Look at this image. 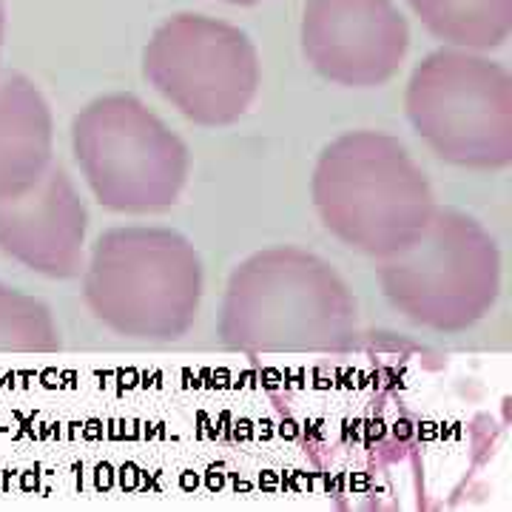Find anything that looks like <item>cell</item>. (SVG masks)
Returning a JSON list of instances; mask_svg holds the SVG:
<instances>
[{
    "label": "cell",
    "mask_w": 512,
    "mask_h": 512,
    "mask_svg": "<svg viewBox=\"0 0 512 512\" xmlns=\"http://www.w3.org/2000/svg\"><path fill=\"white\" fill-rule=\"evenodd\" d=\"M407 120L444 163L501 171L512 163V77L467 49H439L416 66Z\"/></svg>",
    "instance_id": "6"
},
{
    "label": "cell",
    "mask_w": 512,
    "mask_h": 512,
    "mask_svg": "<svg viewBox=\"0 0 512 512\" xmlns=\"http://www.w3.org/2000/svg\"><path fill=\"white\" fill-rule=\"evenodd\" d=\"M83 299L94 319L120 336L180 339L200 313V254L171 228H111L83 265Z\"/></svg>",
    "instance_id": "3"
},
{
    "label": "cell",
    "mask_w": 512,
    "mask_h": 512,
    "mask_svg": "<svg viewBox=\"0 0 512 512\" xmlns=\"http://www.w3.org/2000/svg\"><path fill=\"white\" fill-rule=\"evenodd\" d=\"M413 12L453 49L487 52L507 43L512 32V0H407Z\"/></svg>",
    "instance_id": "11"
},
{
    "label": "cell",
    "mask_w": 512,
    "mask_h": 512,
    "mask_svg": "<svg viewBox=\"0 0 512 512\" xmlns=\"http://www.w3.org/2000/svg\"><path fill=\"white\" fill-rule=\"evenodd\" d=\"M3 35H6V6L0 0V52H3Z\"/></svg>",
    "instance_id": "13"
},
{
    "label": "cell",
    "mask_w": 512,
    "mask_h": 512,
    "mask_svg": "<svg viewBox=\"0 0 512 512\" xmlns=\"http://www.w3.org/2000/svg\"><path fill=\"white\" fill-rule=\"evenodd\" d=\"M72 146L94 200L117 214L168 211L188 183V146L134 94H103L80 109Z\"/></svg>",
    "instance_id": "5"
},
{
    "label": "cell",
    "mask_w": 512,
    "mask_h": 512,
    "mask_svg": "<svg viewBox=\"0 0 512 512\" xmlns=\"http://www.w3.org/2000/svg\"><path fill=\"white\" fill-rule=\"evenodd\" d=\"M217 333L245 353L345 350L359 336V305L322 256L279 245L231 274Z\"/></svg>",
    "instance_id": "1"
},
{
    "label": "cell",
    "mask_w": 512,
    "mask_h": 512,
    "mask_svg": "<svg viewBox=\"0 0 512 512\" xmlns=\"http://www.w3.org/2000/svg\"><path fill=\"white\" fill-rule=\"evenodd\" d=\"M143 74L185 120L234 126L259 92V55L242 29L205 15H174L151 35Z\"/></svg>",
    "instance_id": "7"
},
{
    "label": "cell",
    "mask_w": 512,
    "mask_h": 512,
    "mask_svg": "<svg viewBox=\"0 0 512 512\" xmlns=\"http://www.w3.org/2000/svg\"><path fill=\"white\" fill-rule=\"evenodd\" d=\"M222 3H231V6H254L259 0H222Z\"/></svg>",
    "instance_id": "14"
},
{
    "label": "cell",
    "mask_w": 512,
    "mask_h": 512,
    "mask_svg": "<svg viewBox=\"0 0 512 512\" xmlns=\"http://www.w3.org/2000/svg\"><path fill=\"white\" fill-rule=\"evenodd\" d=\"M379 285L407 322L461 333L493 311L501 293V254L470 214L439 208L399 254L379 259Z\"/></svg>",
    "instance_id": "4"
},
{
    "label": "cell",
    "mask_w": 512,
    "mask_h": 512,
    "mask_svg": "<svg viewBox=\"0 0 512 512\" xmlns=\"http://www.w3.org/2000/svg\"><path fill=\"white\" fill-rule=\"evenodd\" d=\"M55 117L26 74L0 69V200L40 180L55 163Z\"/></svg>",
    "instance_id": "10"
},
{
    "label": "cell",
    "mask_w": 512,
    "mask_h": 512,
    "mask_svg": "<svg viewBox=\"0 0 512 512\" xmlns=\"http://www.w3.org/2000/svg\"><path fill=\"white\" fill-rule=\"evenodd\" d=\"M311 194L330 234L373 259L407 248L436 211L424 171L402 140L384 131L336 137L319 154Z\"/></svg>",
    "instance_id": "2"
},
{
    "label": "cell",
    "mask_w": 512,
    "mask_h": 512,
    "mask_svg": "<svg viewBox=\"0 0 512 512\" xmlns=\"http://www.w3.org/2000/svg\"><path fill=\"white\" fill-rule=\"evenodd\" d=\"M60 330L49 305L0 282V353H57Z\"/></svg>",
    "instance_id": "12"
},
{
    "label": "cell",
    "mask_w": 512,
    "mask_h": 512,
    "mask_svg": "<svg viewBox=\"0 0 512 512\" xmlns=\"http://www.w3.org/2000/svg\"><path fill=\"white\" fill-rule=\"evenodd\" d=\"M410 26L393 0H308L302 52L325 80L376 89L402 69Z\"/></svg>",
    "instance_id": "8"
},
{
    "label": "cell",
    "mask_w": 512,
    "mask_h": 512,
    "mask_svg": "<svg viewBox=\"0 0 512 512\" xmlns=\"http://www.w3.org/2000/svg\"><path fill=\"white\" fill-rule=\"evenodd\" d=\"M86 231L89 211L60 163L49 165L26 191L0 200V251L40 276H80Z\"/></svg>",
    "instance_id": "9"
}]
</instances>
